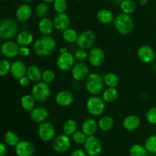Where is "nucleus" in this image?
Instances as JSON below:
<instances>
[{"label": "nucleus", "mask_w": 156, "mask_h": 156, "mask_svg": "<svg viewBox=\"0 0 156 156\" xmlns=\"http://www.w3.org/2000/svg\"><path fill=\"white\" fill-rule=\"evenodd\" d=\"M4 140L6 145L9 146H15V147L20 142L18 136L12 131H8L5 133Z\"/></svg>", "instance_id": "obj_34"}, {"label": "nucleus", "mask_w": 156, "mask_h": 156, "mask_svg": "<svg viewBox=\"0 0 156 156\" xmlns=\"http://www.w3.org/2000/svg\"><path fill=\"white\" fill-rule=\"evenodd\" d=\"M31 94L36 101L45 102L50 98L51 91L49 85L44 82H39L35 83L31 88Z\"/></svg>", "instance_id": "obj_6"}, {"label": "nucleus", "mask_w": 156, "mask_h": 156, "mask_svg": "<svg viewBox=\"0 0 156 156\" xmlns=\"http://www.w3.org/2000/svg\"><path fill=\"white\" fill-rule=\"evenodd\" d=\"M62 36L64 41H66L67 43H69V44L76 43L78 37H79V34H77V32L74 29L72 28H68L62 31Z\"/></svg>", "instance_id": "obj_33"}, {"label": "nucleus", "mask_w": 156, "mask_h": 156, "mask_svg": "<svg viewBox=\"0 0 156 156\" xmlns=\"http://www.w3.org/2000/svg\"><path fill=\"white\" fill-rule=\"evenodd\" d=\"M35 148L30 142L22 140L15 147V152L17 156H33Z\"/></svg>", "instance_id": "obj_16"}, {"label": "nucleus", "mask_w": 156, "mask_h": 156, "mask_svg": "<svg viewBox=\"0 0 156 156\" xmlns=\"http://www.w3.org/2000/svg\"><path fill=\"white\" fill-rule=\"evenodd\" d=\"M103 78L105 85H107L108 88H117V86L120 83V78L115 73H106L103 76Z\"/></svg>", "instance_id": "obj_31"}, {"label": "nucleus", "mask_w": 156, "mask_h": 156, "mask_svg": "<svg viewBox=\"0 0 156 156\" xmlns=\"http://www.w3.org/2000/svg\"><path fill=\"white\" fill-rule=\"evenodd\" d=\"M20 46L17 42L12 41H7L2 44V54L8 59H14L19 55Z\"/></svg>", "instance_id": "obj_12"}, {"label": "nucleus", "mask_w": 156, "mask_h": 156, "mask_svg": "<svg viewBox=\"0 0 156 156\" xmlns=\"http://www.w3.org/2000/svg\"><path fill=\"white\" fill-rule=\"evenodd\" d=\"M7 153V146L4 143H0V156H5Z\"/></svg>", "instance_id": "obj_48"}, {"label": "nucleus", "mask_w": 156, "mask_h": 156, "mask_svg": "<svg viewBox=\"0 0 156 156\" xmlns=\"http://www.w3.org/2000/svg\"><path fill=\"white\" fill-rule=\"evenodd\" d=\"M137 56L141 62L149 64L153 62L155 58V50L149 45H142L137 50Z\"/></svg>", "instance_id": "obj_15"}, {"label": "nucleus", "mask_w": 156, "mask_h": 156, "mask_svg": "<svg viewBox=\"0 0 156 156\" xmlns=\"http://www.w3.org/2000/svg\"><path fill=\"white\" fill-rule=\"evenodd\" d=\"M103 76L98 73H91L85 80V88L92 96L100 94L104 88Z\"/></svg>", "instance_id": "obj_3"}, {"label": "nucleus", "mask_w": 156, "mask_h": 156, "mask_svg": "<svg viewBox=\"0 0 156 156\" xmlns=\"http://www.w3.org/2000/svg\"><path fill=\"white\" fill-rule=\"evenodd\" d=\"M70 156H88V155H87V153L84 149H79L73 151Z\"/></svg>", "instance_id": "obj_47"}, {"label": "nucleus", "mask_w": 156, "mask_h": 156, "mask_svg": "<svg viewBox=\"0 0 156 156\" xmlns=\"http://www.w3.org/2000/svg\"><path fill=\"white\" fill-rule=\"evenodd\" d=\"M43 1L46 3H51V2H54L55 0H43Z\"/></svg>", "instance_id": "obj_51"}, {"label": "nucleus", "mask_w": 156, "mask_h": 156, "mask_svg": "<svg viewBox=\"0 0 156 156\" xmlns=\"http://www.w3.org/2000/svg\"><path fill=\"white\" fill-rule=\"evenodd\" d=\"M23 1H25V2H30V1H33V0H23Z\"/></svg>", "instance_id": "obj_53"}, {"label": "nucleus", "mask_w": 156, "mask_h": 156, "mask_svg": "<svg viewBox=\"0 0 156 156\" xmlns=\"http://www.w3.org/2000/svg\"><path fill=\"white\" fill-rule=\"evenodd\" d=\"M88 76H89V68L85 62H78L75 64L73 68L72 69V76L74 80L81 82L86 79Z\"/></svg>", "instance_id": "obj_14"}, {"label": "nucleus", "mask_w": 156, "mask_h": 156, "mask_svg": "<svg viewBox=\"0 0 156 156\" xmlns=\"http://www.w3.org/2000/svg\"><path fill=\"white\" fill-rule=\"evenodd\" d=\"M56 48V42L50 36H43L34 41L33 50L35 54L41 57L50 56Z\"/></svg>", "instance_id": "obj_1"}, {"label": "nucleus", "mask_w": 156, "mask_h": 156, "mask_svg": "<svg viewBox=\"0 0 156 156\" xmlns=\"http://www.w3.org/2000/svg\"><path fill=\"white\" fill-rule=\"evenodd\" d=\"M119 97V92L117 88H108L104 91L102 98L106 103H113Z\"/></svg>", "instance_id": "obj_29"}, {"label": "nucleus", "mask_w": 156, "mask_h": 156, "mask_svg": "<svg viewBox=\"0 0 156 156\" xmlns=\"http://www.w3.org/2000/svg\"><path fill=\"white\" fill-rule=\"evenodd\" d=\"M136 3L133 0H123L120 3V9L123 11V13L129 14L133 13L136 10Z\"/></svg>", "instance_id": "obj_36"}, {"label": "nucleus", "mask_w": 156, "mask_h": 156, "mask_svg": "<svg viewBox=\"0 0 156 156\" xmlns=\"http://www.w3.org/2000/svg\"><path fill=\"white\" fill-rule=\"evenodd\" d=\"M95 40V34L92 30H86L82 31L79 35V37L76 41V44L79 47V49L86 50L92 47Z\"/></svg>", "instance_id": "obj_8"}, {"label": "nucleus", "mask_w": 156, "mask_h": 156, "mask_svg": "<svg viewBox=\"0 0 156 156\" xmlns=\"http://www.w3.org/2000/svg\"><path fill=\"white\" fill-rule=\"evenodd\" d=\"M56 66L60 71H69L75 66V56L69 51L60 53L56 59Z\"/></svg>", "instance_id": "obj_10"}, {"label": "nucleus", "mask_w": 156, "mask_h": 156, "mask_svg": "<svg viewBox=\"0 0 156 156\" xmlns=\"http://www.w3.org/2000/svg\"><path fill=\"white\" fill-rule=\"evenodd\" d=\"M87 138H88V136L82 132V130H77L72 136V140H73V141L78 145L85 144Z\"/></svg>", "instance_id": "obj_39"}, {"label": "nucleus", "mask_w": 156, "mask_h": 156, "mask_svg": "<svg viewBox=\"0 0 156 156\" xmlns=\"http://www.w3.org/2000/svg\"><path fill=\"white\" fill-rule=\"evenodd\" d=\"M55 101L59 106L69 107L74 101V96L70 91H60L56 94Z\"/></svg>", "instance_id": "obj_20"}, {"label": "nucleus", "mask_w": 156, "mask_h": 156, "mask_svg": "<svg viewBox=\"0 0 156 156\" xmlns=\"http://www.w3.org/2000/svg\"><path fill=\"white\" fill-rule=\"evenodd\" d=\"M74 56L75 59L79 61V62H85V60H87L88 58V53H87L85 50L79 49L76 51Z\"/></svg>", "instance_id": "obj_44"}, {"label": "nucleus", "mask_w": 156, "mask_h": 156, "mask_svg": "<svg viewBox=\"0 0 156 156\" xmlns=\"http://www.w3.org/2000/svg\"><path fill=\"white\" fill-rule=\"evenodd\" d=\"M141 120L140 117L134 114H131L125 117L123 121V126L126 130L131 132L138 129Z\"/></svg>", "instance_id": "obj_22"}, {"label": "nucleus", "mask_w": 156, "mask_h": 156, "mask_svg": "<svg viewBox=\"0 0 156 156\" xmlns=\"http://www.w3.org/2000/svg\"><path fill=\"white\" fill-rule=\"evenodd\" d=\"M123 1V0H114V3H117V4H118V3H121Z\"/></svg>", "instance_id": "obj_52"}, {"label": "nucleus", "mask_w": 156, "mask_h": 156, "mask_svg": "<svg viewBox=\"0 0 156 156\" xmlns=\"http://www.w3.org/2000/svg\"><path fill=\"white\" fill-rule=\"evenodd\" d=\"M55 79V73L51 69H46L43 72L42 82L49 85L50 83L53 82Z\"/></svg>", "instance_id": "obj_41"}, {"label": "nucleus", "mask_w": 156, "mask_h": 156, "mask_svg": "<svg viewBox=\"0 0 156 156\" xmlns=\"http://www.w3.org/2000/svg\"><path fill=\"white\" fill-rule=\"evenodd\" d=\"M116 30L120 34L126 35L130 34L134 28V22L129 15L125 13L119 14L114 20Z\"/></svg>", "instance_id": "obj_2"}, {"label": "nucleus", "mask_w": 156, "mask_h": 156, "mask_svg": "<svg viewBox=\"0 0 156 156\" xmlns=\"http://www.w3.org/2000/svg\"><path fill=\"white\" fill-rule=\"evenodd\" d=\"M30 50L28 47H20L19 55L23 57H27L30 55Z\"/></svg>", "instance_id": "obj_45"}, {"label": "nucleus", "mask_w": 156, "mask_h": 156, "mask_svg": "<svg viewBox=\"0 0 156 156\" xmlns=\"http://www.w3.org/2000/svg\"><path fill=\"white\" fill-rule=\"evenodd\" d=\"M105 59L104 50L100 47H93L88 53V60L90 65L94 67H99L103 64Z\"/></svg>", "instance_id": "obj_13"}, {"label": "nucleus", "mask_w": 156, "mask_h": 156, "mask_svg": "<svg viewBox=\"0 0 156 156\" xmlns=\"http://www.w3.org/2000/svg\"><path fill=\"white\" fill-rule=\"evenodd\" d=\"M59 51H60V53H66V52H67L68 50H67V49L65 48V47H62V48H61L60 50H59Z\"/></svg>", "instance_id": "obj_50"}, {"label": "nucleus", "mask_w": 156, "mask_h": 156, "mask_svg": "<svg viewBox=\"0 0 156 156\" xmlns=\"http://www.w3.org/2000/svg\"><path fill=\"white\" fill-rule=\"evenodd\" d=\"M84 150L88 156H98L102 152V143L95 136H88L85 144Z\"/></svg>", "instance_id": "obj_7"}, {"label": "nucleus", "mask_w": 156, "mask_h": 156, "mask_svg": "<svg viewBox=\"0 0 156 156\" xmlns=\"http://www.w3.org/2000/svg\"><path fill=\"white\" fill-rule=\"evenodd\" d=\"M71 146V140L69 136L62 134L55 137L52 143V148L56 153H65Z\"/></svg>", "instance_id": "obj_11"}, {"label": "nucleus", "mask_w": 156, "mask_h": 156, "mask_svg": "<svg viewBox=\"0 0 156 156\" xmlns=\"http://www.w3.org/2000/svg\"><path fill=\"white\" fill-rule=\"evenodd\" d=\"M77 123L73 119H68L62 125V132L66 136H73L77 131Z\"/></svg>", "instance_id": "obj_32"}, {"label": "nucleus", "mask_w": 156, "mask_h": 156, "mask_svg": "<svg viewBox=\"0 0 156 156\" xmlns=\"http://www.w3.org/2000/svg\"><path fill=\"white\" fill-rule=\"evenodd\" d=\"M98 123L93 118H87L83 121L82 130L87 136H94L98 129Z\"/></svg>", "instance_id": "obj_21"}, {"label": "nucleus", "mask_w": 156, "mask_h": 156, "mask_svg": "<svg viewBox=\"0 0 156 156\" xmlns=\"http://www.w3.org/2000/svg\"><path fill=\"white\" fill-rule=\"evenodd\" d=\"M97 18L101 24H108L114 21V15L108 9H101L98 12Z\"/></svg>", "instance_id": "obj_28"}, {"label": "nucleus", "mask_w": 156, "mask_h": 156, "mask_svg": "<svg viewBox=\"0 0 156 156\" xmlns=\"http://www.w3.org/2000/svg\"><path fill=\"white\" fill-rule=\"evenodd\" d=\"M18 30V24L12 18H5L0 22V38L2 40H10L17 37Z\"/></svg>", "instance_id": "obj_4"}, {"label": "nucleus", "mask_w": 156, "mask_h": 156, "mask_svg": "<svg viewBox=\"0 0 156 156\" xmlns=\"http://www.w3.org/2000/svg\"><path fill=\"white\" fill-rule=\"evenodd\" d=\"M152 156H156V154H154V155H152Z\"/></svg>", "instance_id": "obj_54"}, {"label": "nucleus", "mask_w": 156, "mask_h": 156, "mask_svg": "<svg viewBox=\"0 0 156 156\" xmlns=\"http://www.w3.org/2000/svg\"><path fill=\"white\" fill-rule=\"evenodd\" d=\"M145 147L148 152L156 154V135H152L146 139L145 142Z\"/></svg>", "instance_id": "obj_37"}, {"label": "nucleus", "mask_w": 156, "mask_h": 156, "mask_svg": "<svg viewBox=\"0 0 156 156\" xmlns=\"http://www.w3.org/2000/svg\"><path fill=\"white\" fill-rule=\"evenodd\" d=\"M53 8L58 14L64 13L67 9L66 0H55L53 2Z\"/></svg>", "instance_id": "obj_40"}, {"label": "nucleus", "mask_w": 156, "mask_h": 156, "mask_svg": "<svg viewBox=\"0 0 156 156\" xmlns=\"http://www.w3.org/2000/svg\"><path fill=\"white\" fill-rule=\"evenodd\" d=\"M26 76L28 77L31 82H39L42 80L43 72L41 71V69L35 65H31L27 67V74Z\"/></svg>", "instance_id": "obj_26"}, {"label": "nucleus", "mask_w": 156, "mask_h": 156, "mask_svg": "<svg viewBox=\"0 0 156 156\" xmlns=\"http://www.w3.org/2000/svg\"><path fill=\"white\" fill-rule=\"evenodd\" d=\"M129 156H148V151L146 147L140 144H134L129 151Z\"/></svg>", "instance_id": "obj_35"}, {"label": "nucleus", "mask_w": 156, "mask_h": 156, "mask_svg": "<svg viewBox=\"0 0 156 156\" xmlns=\"http://www.w3.org/2000/svg\"><path fill=\"white\" fill-rule=\"evenodd\" d=\"M148 2H149V0H141V1H140V5L143 6L146 5Z\"/></svg>", "instance_id": "obj_49"}, {"label": "nucleus", "mask_w": 156, "mask_h": 156, "mask_svg": "<svg viewBox=\"0 0 156 156\" xmlns=\"http://www.w3.org/2000/svg\"><path fill=\"white\" fill-rule=\"evenodd\" d=\"M16 42L20 47H28L34 42V36L29 30H22L16 37Z\"/></svg>", "instance_id": "obj_24"}, {"label": "nucleus", "mask_w": 156, "mask_h": 156, "mask_svg": "<svg viewBox=\"0 0 156 156\" xmlns=\"http://www.w3.org/2000/svg\"><path fill=\"white\" fill-rule=\"evenodd\" d=\"M12 64L6 59H2L0 62V75L1 76H5L11 72Z\"/></svg>", "instance_id": "obj_42"}, {"label": "nucleus", "mask_w": 156, "mask_h": 156, "mask_svg": "<svg viewBox=\"0 0 156 156\" xmlns=\"http://www.w3.org/2000/svg\"><path fill=\"white\" fill-rule=\"evenodd\" d=\"M53 21L48 18H44L40 20L38 23V30L44 36H49L54 30Z\"/></svg>", "instance_id": "obj_25"}, {"label": "nucleus", "mask_w": 156, "mask_h": 156, "mask_svg": "<svg viewBox=\"0 0 156 156\" xmlns=\"http://www.w3.org/2000/svg\"><path fill=\"white\" fill-rule=\"evenodd\" d=\"M50 117V113L44 107H35L30 112V117L34 123H41L46 122Z\"/></svg>", "instance_id": "obj_17"}, {"label": "nucleus", "mask_w": 156, "mask_h": 156, "mask_svg": "<svg viewBox=\"0 0 156 156\" xmlns=\"http://www.w3.org/2000/svg\"><path fill=\"white\" fill-rule=\"evenodd\" d=\"M146 119L150 124L156 125V107L148 110L146 114Z\"/></svg>", "instance_id": "obj_43"}, {"label": "nucleus", "mask_w": 156, "mask_h": 156, "mask_svg": "<svg viewBox=\"0 0 156 156\" xmlns=\"http://www.w3.org/2000/svg\"><path fill=\"white\" fill-rule=\"evenodd\" d=\"M35 13L36 15L40 18H46L49 13V7L46 2H41L37 5L35 9Z\"/></svg>", "instance_id": "obj_38"}, {"label": "nucleus", "mask_w": 156, "mask_h": 156, "mask_svg": "<svg viewBox=\"0 0 156 156\" xmlns=\"http://www.w3.org/2000/svg\"><path fill=\"white\" fill-rule=\"evenodd\" d=\"M18 81H19L20 85H21V87H23V88H27V87H28L29 85H30V82H31V81L28 79V77H27V76L22 77Z\"/></svg>", "instance_id": "obj_46"}, {"label": "nucleus", "mask_w": 156, "mask_h": 156, "mask_svg": "<svg viewBox=\"0 0 156 156\" xmlns=\"http://www.w3.org/2000/svg\"><path fill=\"white\" fill-rule=\"evenodd\" d=\"M86 109L91 115L99 117L102 115L105 109V101L97 95L91 96L86 101Z\"/></svg>", "instance_id": "obj_5"}, {"label": "nucleus", "mask_w": 156, "mask_h": 156, "mask_svg": "<svg viewBox=\"0 0 156 156\" xmlns=\"http://www.w3.org/2000/svg\"><path fill=\"white\" fill-rule=\"evenodd\" d=\"M37 134L39 138L42 141L50 142L54 140L56 136V129L52 123L46 121L40 123L37 129Z\"/></svg>", "instance_id": "obj_9"}, {"label": "nucleus", "mask_w": 156, "mask_h": 156, "mask_svg": "<svg viewBox=\"0 0 156 156\" xmlns=\"http://www.w3.org/2000/svg\"><path fill=\"white\" fill-rule=\"evenodd\" d=\"M32 9L29 5L22 4L17 9L15 12V16L17 19L21 22H24L27 21L31 17Z\"/></svg>", "instance_id": "obj_23"}, {"label": "nucleus", "mask_w": 156, "mask_h": 156, "mask_svg": "<svg viewBox=\"0 0 156 156\" xmlns=\"http://www.w3.org/2000/svg\"><path fill=\"white\" fill-rule=\"evenodd\" d=\"M36 100L32 94H24L21 99V105L23 109L26 111L30 112L35 108Z\"/></svg>", "instance_id": "obj_30"}, {"label": "nucleus", "mask_w": 156, "mask_h": 156, "mask_svg": "<svg viewBox=\"0 0 156 156\" xmlns=\"http://www.w3.org/2000/svg\"><path fill=\"white\" fill-rule=\"evenodd\" d=\"M53 22L55 29L59 31H64L69 28L70 19L66 13H59L55 15Z\"/></svg>", "instance_id": "obj_18"}, {"label": "nucleus", "mask_w": 156, "mask_h": 156, "mask_svg": "<svg viewBox=\"0 0 156 156\" xmlns=\"http://www.w3.org/2000/svg\"><path fill=\"white\" fill-rule=\"evenodd\" d=\"M27 67L24 62L21 60H16L12 63L10 73L15 79L19 80L27 74Z\"/></svg>", "instance_id": "obj_19"}, {"label": "nucleus", "mask_w": 156, "mask_h": 156, "mask_svg": "<svg viewBox=\"0 0 156 156\" xmlns=\"http://www.w3.org/2000/svg\"><path fill=\"white\" fill-rule=\"evenodd\" d=\"M98 127L99 129H101L102 131H109L114 127V120L113 119V117H111V116H102L98 120Z\"/></svg>", "instance_id": "obj_27"}]
</instances>
